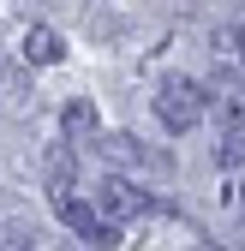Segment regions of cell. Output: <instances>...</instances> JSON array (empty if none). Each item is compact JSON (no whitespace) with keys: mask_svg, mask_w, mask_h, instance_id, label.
I'll use <instances>...</instances> for the list:
<instances>
[{"mask_svg":"<svg viewBox=\"0 0 245 251\" xmlns=\"http://www.w3.org/2000/svg\"><path fill=\"white\" fill-rule=\"evenodd\" d=\"M42 174H48V192H54V198H60V192H72V179H78V150H72V138H60V144L48 150Z\"/></svg>","mask_w":245,"mask_h":251,"instance_id":"cell-6","label":"cell"},{"mask_svg":"<svg viewBox=\"0 0 245 251\" xmlns=\"http://www.w3.org/2000/svg\"><path fill=\"white\" fill-rule=\"evenodd\" d=\"M24 60H30V66H60V60H66V42H60V30L30 24V30H24Z\"/></svg>","mask_w":245,"mask_h":251,"instance_id":"cell-5","label":"cell"},{"mask_svg":"<svg viewBox=\"0 0 245 251\" xmlns=\"http://www.w3.org/2000/svg\"><path fill=\"white\" fill-rule=\"evenodd\" d=\"M233 48H239V66H245V24L233 30Z\"/></svg>","mask_w":245,"mask_h":251,"instance_id":"cell-10","label":"cell"},{"mask_svg":"<svg viewBox=\"0 0 245 251\" xmlns=\"http://www.w3.org/2000/svg\"><path fill=\"white\" fill-rule=\"evenodd\" d=\"M96 150L108 155L114 168H168V155H156V150H144V144H138L132 132H108V138L96 132Z\"/></svg>","mask_w":245,"mask_h":251,"instance_id":"cell-3","label":"cell"},{"mask_svg":"<svg viewBox=\"0 0 245 251\" xmlns=\"http://www.w3.org/2000/svg\"><path fill=\"white\" fill-rule=\"evenodd\" d=\"M78 239H84V245H102V251H108V245H126L120 222H96V227H90V233H78Z\"/></svg>","mask_w":245,"mask_h":251,"instance_id":"cell-9","label":"cell"},{"mask_svg":"<svg viewBox=\"0 0 245 251\" xmlns=\"http://www.w3.org/2000/svg\"><path fill=\"white\" fill-rule=\"evenodd\" d=\"M216 162H221V168L245 162V126H233V132H221V144H216Z\"/></svg>","mask_w":245,"mask_h":251,"instance_id":"cell-8","label":"cell"},{"mask_svg":"<svg viewBox=\"0 0 245 251\" xmlns=\"http://www.w3.org/2000/svg\"><path fill=\"white\" fill-rule=\"evenodd\" d=\"M96 209L108 215V222H138V215H156V198L138 192L132 179H108L102 192H96Z\"/></svg>","mask_w":245,"mask_h":251,"instance_id":"cell-2","label":"cell"},{"mask_svg":"<svg viewBox=\"0 0 245 251\" xmlns=\"http://www.w3.org/2000/svg\"><path fill=\"white\" fill-rule=\"evenodd\" d=\"M102 132V114H96V102H66V108H60V138H72V144H90V138H96Z\"/></svg>","mask_w":245,"mask_h":251,"instance_id":"cell-4","label":"cell"},{"mask_svg":"<svg viewBox=\"0 0 245 251\" xmlns=\"http://www.w3.org/2000/svg\"><path fill=\"white\" fill-rule=\"evenodd\" d=\"M54 209H60V222H66L72 233H90V227H96V203H84V198H72V192H60Z\"/></svg>","mask_w":245,"mask_h":251,"instance_id":"cell-7","label":"cell"},{"mask_svg":"<svg viewBox=\"0 0 245 251\" xmlns=\"http://www.w3.org/2000/svg\"><path fill=\"white\" fill-rule=\"evenodd\" d=\"M203 108H209V90L192 84V78H168L156 90V120L168 126V132H192V126L203 120Z\"/></svg>","mask_w":245,"mask_h":251,"instance_id":"cell-1","label":"cell"}]
</instances>
